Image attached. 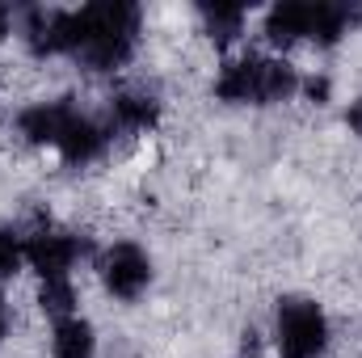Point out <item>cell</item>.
<instances>
[{"instance_id":"cell-4","label":"cell","mask_w":362,"mask_h":358,"mask_svg":"<svg viewBox=\"0 0 362 358\" xmlns=\"http://www.w3.org/2000/svg\"><path fill=\"white\" fill-rule=\"evenodd\" d=\"M81 258V241L68 236V232H55V228H42L25 241V262L38 270L42 282L51 278H72V266Z\"/></svg>"},{"instance_id":"cell-10","label":"cell","mask_w":362,"mask_h":358,"mask_svg":"<svg viewBox=\"0 0 362 358\" xmlns=\"http://www.w3.org/2000/svg\"><path fill=\"white\" fill-rule=\"evenodd\" d=\"M308 30H312V4H274L266 13V34L274 47H291L308 38Z\"/></svg>"},{"instance_id":"cell-16","label":"cell","mask_w":362,"mask_h":358,"mask_svg":"<svg viewBox=\"0 0 362 358\" xmlns=\"http://www.w3.org/2000/svg\"><path fill=\"white\" fill-rule=\"evenodd\" d=\"M346 122H350V131H354V135H362V97L346 110Z\"/></svg>"},{"instance_id":"cell-11","label":"cell","mask_w":362,"mask_h":358,"mask_svg":"<svg viewBox=\"0 0 362 358\" xmlns=\"http://www.w3.org/2000/svg\"><path fill=\"white\" fill-rule=\"evenodd\" d=\"M346 25H350V8H341V4H312V30H308V38L320 42V47H333L346 34Z\"/></svg>"},{"instance_id":"cell-17","label":"cell","mask_w":362,"mask_h":358,"mask_svg":"<svg viewBox=\"0 0 362 358\" xmlns=\"http://www.w3.org/2000/svg\"><path fill=\"white\" fill-rule=\"evenodd\" d=\"M4 329H8V312H4V304H0V337H4Z\"/></svg>"},{"instance_id":"cell-13","label":"cell","mask_w":362,"mask_h":358,"mask_svg":"<svg viewBox=\"0 0 362 358\" xmlns=\"http://www.w3.org/2000/svg\"><path fill=\"white\" fill-rule=\"evenodd\" d=\"M38 304H42V312L55 316V321L72 316V304H76V287H72V278H51V282H42Z\"/></svg>"},{"instance_id":"cell-5","label":"cell","mask_w":362,"mask_h":358,"mask_svg":"<svg viewBox=\"0 0 362 358\" xmlns=\"http://www.w3.org/2000/svg\"><path fill=\"white\" fill-rule=\"evenodd\" d=\"M262 72H266V55H240L223 64L215 76V97L219 101H262Z\"/></svg>"},{"instance_id":"cell-8","label":"cell","mask_w":362,"mask_h":358,"mask_svg":"<svg viewBox=\"0 0 362 358\" xmlns=\"http://www.w3.org/2000/svg\"><path fill=\"white\" fill-rule=\"evenodd\" d=\"M160 118V101L144 89H122L110 97V122L122 131H152Z\"/></svg>"},{"instance_id":"cell-2","label":"cell","mask_w":362,"mask_h":358,"mask_svg":"<svg viewBox=\"0 0 362 358\" xmlns=\"http://www.w3.org/2000/svg\"><path fill=\"white\" fill-rule=\"evenodd\" d=\"M278 358H320L329 350V316L316 299H282L274 321Z\"/></svg>"},{"instance_id":"cell-7","label":"cell","mask_w":362,"mask_h":358,"mask_svg":"<svg viewBox=\"0 0 362 358\" xmlns=\"http://www.w3.org/2000/svg\"><path fill=\"white\" fill-rule=\"evenodd\" d=\"M68 118H72V105H64V101H34V105H25L17 114V131H21L25 144L55 148V139H59Z\"/></svg>"},{"instance_id":"cell-3","label":"cell","mask_w":362,"mask_h":358,"mask_svg":"<svg viewBox=\"0 0 362 358\" xmlns=\"http://www.w3.org/2000/svg\"><path fill=\"white\" fill-rule=\"evenodd\" d=\"M101 282L114 299H139L152 282V258L135 241H118L101 258Z\"/></svg>"},{"instance_id":"cell-12","label":"cell","mask_w":362,"mask_h":358,"mask_svg":"<svg viewBox=\"0 0 362 358\" xmlns=\"http://www.w3.org/2000/svg\"><path fill=\"white\" fill-rule=\"evenodd\" d=\"M202 21H206L211 38L228 42V38H236L245 30V8H236V4H211V8H202Z\"/></svg>"},{"instance_id":"cell-6","label":"cell","mask_w":362,"mask_h":358,"mask_svg":"<svg viewBox=\"0 0 362 358\" xmlns=\"http://www.w3.org/2000/svg\"><path fill=\"white\" fill-rule=\"evenodd\" d=\"M101 148H105V131L93 122L89 114H76L72 110V118L64 122V131H59V139H55V152L68 161V165H89L101 156Z\"/></svg>"},{"instance_id":"cell-18","label":"cell","mask_w":362,"mask_h":358,"mask_svg":"<svg viewBox=\"0 0 362 358\" xmlns=\"http://www.w3.org/2000/svg\"><path fill=\"white\" fill-rule=\"evenodd\" d=\"M4 34H8V13L0 8V38H4Z\"/></svg>"},{"instance_id":"cell-14","label":"cell","mask_w":362,"mask_h":358,"mask_svg":"<svg viewBox=\"0 0 362 358\" xmlns=\"http://www.w3.org/2000/svg\"><path fill=\"white\" fill-rule=\"evenodd\" d=\"M25 262V241L13 232V228H0V282L13 278Z\"/></svg>"},{"instance_id":"cell-1","label":"cell","mask_w":362,"mask_h":358,"mask_svg":"<svg viewBox=\"0 0 362 358\" xmlns=\"http://www.w3.org/2000/svg\"><path fill=\"white\" fill-rule=\"evenodd\" d=\"M139 34V8L135 4H85L64 8V51L89 64L93 72H114L131 59Z\"/></svg>"},{"instance_id":"cell-15","label":"cell","mask_w":362,"mask_h":358,"mask_svg":"<svg viewBox=\"0 0 362 358\" xmlns=\"http://www.w3.org/2000/svg\"><path fill=\"white\" fill-rule=\"evenodd\" d=\"M303 89H308V97H312V101H325V97H329V81H325V76H312Z\"/></svg>"},{"instance_id":"cell-9","label":"cell","mask_w":362,"mask_h":358,"mask_svg":"<svg viewBox=\"0 0 362 358\" xmlns=\"http://www.w3.org/2000/svg\"><path fill=\"white\" fill-rule=\"evenodd\" d=\"M97 354V333L85 316H64L51 329V358H93Z\"/></svg>"}]
</instances>
